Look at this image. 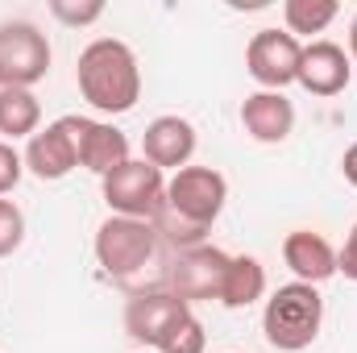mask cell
Returning <instances> with one entry per match:
<instances>
[{"mask_svg": "<svg viewBox=\"0 0 357 353\" xmlns=\"http://www.w3.org/2000/svg\"><path fill=\"white\" fill-rule=\"evenodd\" d=\"M146 353H150V350H146Z\"/></svg>", "mask_w": 357, "mask_h": 353, "instance_id": "obj_26", "label": "cell"}, {"mask_svg": "<svg viewBox=\"0 0 357 353\" xmlns=\"http://www.w3.org/2000/svg\"><path fill=\"white\" fill-rule=\"evenodd\" d=\"M121 163H129V137L112 121L79 117V167L91 175H112Z\"/></svg>", "mask_w": 357, "mask_h": 353, "instance_id": "obj_15", "label": "cell"}, {"mask_svg": "<svg viewBox=\"0 0 357 353\" xmlns=\"http://www.w3.org/2000/svg\"><path fill=\"white\" fill-rule=\"evenodd\" d=\"M299 59L303 42L291 38L287 29H258L245 46V71L262 84V91H282L299 80Z\"/></svg>", "mask_w": 357, "mask_h": 353, "instance_id": "obj_8", "label": "cell"}, {"mask_svg": "<svg viewBox=\"0 0 357 353\" xmlns=\"http://www.w3.org/2000/svg\"><path fill=\"white\" fill-rule=\"evenodd\" d=\"M42 129V104L29 88H0V133L4 137H33Z\"/></svg>", "mask_w": 357, "mask_h": 353, "instance_id": "obj_17", "label": "cell"}, {"mask_svg": "<svg viewBox=\"0 0 357 353\" xmlns=\"http://www.w3.org/2000/svg\"><path fill=\"white\" fill-rule=\"evenodd\" d=\"M225 200H229V183L220 171L183 167L167 179V200H162V212L154 216V229L175 250H195L204 246L208 229L225 212Z\"/></svg>", "mask_w": 357, "mask_h": 353, "instance_id": "obj_1", "label": "cell"}, {"mask_svg": "<svg viewBox=\"0 0 357 353\" xmlns=\"http://www.w3.org/2000/svg\"><path fill=\"white\" fill-rule=\"evenodd\" d=\"M21 175H25V158L8 142H0V195H8L21 183Z\"/></svg>", "mask_w": 357, "mask_h": 353, "instance_id": "obj_22", "label": "cell"}, {"mask_svg": "<svg viewBox=\"0 0 357 353\" xmlns=\"http://www.w3.org/2000/svg\"><path fill=\"white\" fill-rule=\"evenodd\" d=\"M241 129L262 146H278L295 133V104L282 91H254L241 104Z\"/></svg>", "mask_w": 357, "mask_h": 353, "instance_id": "obj_13", "label": "cell"}, {"mask_svg": "<svg viewBox=\"0 0 357 353\" xmlns=\"http://www.w3.org/2000/svg\"><path fill=\"white\" fill-rule=\"evenodd\" d=\"M50 71V42L29 21L0 25V88H33Z\"/></svg>", "mask_w": 357, "mask_h": 353, "instance_id": "obj_6", "label": "cell"}, {"mask_svg": "<svg viewBox=\"0 0 357 353\" xmlns=\"http://www.w3.org/2000/svg\"><path fill=\"white\" fill-rule=\"evenodd\" d=\"M349 75H354V59L337 46V42H312L303 46V59H299V88L312 91V96H341L349 88Z\"/></svg>", "mask_w": 357, "mask_h": 353, "instance_id": "obj_11", "label": "cell"}, {"mask_svg": "<svg viewBox=\"0 0 357 353\" xmlns=\"http://www.w3.org/2000/svg\"><path fill=\"white\" fill-rule=\"evenodd\" d=\"M225 250L216 246H195V250H178L175 266H171V295H178L183 303H195V299H220V283H225V270H229Z\"/></svg>", "mask_w": 357, "mask_h": 353, "instance_id": "obj_9", "label": "cell"}, {"mask_svg": "<svg viewBox=\"0 0 357 353\" xmlns=\"http://www.w3.org/2000/svg\"><path fill=\"white\" fill-rule=\"evenodd\" d=\"M25 171L42 183H59L79 167V117H59L25 142Z\"/></svg>", "mask_w": 357, "mask_h": 353, "instance_id": "obj_7", "label": "cell"}, {"mask_svg": "<svg viewBox=\"0 0 357 353\" xmlns=\"http://www.w3.org/2000/svg\"><path fill=\"white\" fill-rule=\"evenodd\" d=\"M337 270H341L345 278H354V283H357V225L349 229V237H345V250L337 254Z\"/></svg>", "mask_w": 357, "mask_h": 353, "instance_id": "obj_23", "label": "cell"}, {"mask_svg": "<svg viewBox=\"0 0 357 353\" xmlns=\"http://www.w3.org/2000/svg\"><path fill=\"white\" fill-rule=\"evenodd\" d=\"M320 324H324V299L312 283L278 287L262 308V333H266L270 350L278 353H299L316 345Z\"/></svg>", "mask_w": 357, "mask_h": 353, "instance_id": "obj_3", "label": "cell"}, {"mask_svg": "<svg viewBox=\"0 0 357 353\" xmlns=\"http://www.w3.org/2000/svg\"><path fill=\"white\" fill-rule=\"evenodd\" d=\"M349 59L357 63V17L349 21Z\"/></svg>", "mask_w": 357, "mask_h": 353, "instance_id": "obj_25", "label": "cell"}, {"mask_svg": "<svg viewBox=\"0 0 357 353\" xmlns=\"http://www.w3.org/2000/svg\"><path fill=\"white\" fill-rule=\"evenodd\" d=\"M195 154V125L187 117H154L142 133V158L158 171H183Z\"/></svg>", "mask_w": 357, "mask_h": 353, "instance_id": "obj_10", "label": "cell"}, {"mask_svg": "<svg viewBox=\"0 0 357 353\" xmlns=\"http://www.w3.org/2000/svg\"><path fill=\"white\" fill-rule=\"evenodd\" d=\"M187 308H191V303H183L171 291H142V295H133V299L125 303V333H129L137 345L154 350V345L162 341V333L171 329V320L183 316Z\"/></svg>", "mask_w": 357, "mask_h": 353, "instance_id": "obj_12", "label": "cell"}, {"mask_svg": "<svg viewBox=\"0 0 357 353\" xmlns=\"http://www.w3.org/2000/svg\"><path fill=\"white\" fill-rule=\"evenodd\" d=\"M50 13L63 25H91L104 17V4H67V0H50Z\"/></svg>", "mask_w": 357, "mask_h": 353, "instance_id": "obj_21", "label": "cell"}, {"mask_svg": "<svg viewBox=\"0 0 357 353\" xmlns=\"http://www.w3.org/2000/svg\"><path fill=\"white\" fill-rule=\"evenodd\" d=\"M158 250V229L150 220H129V216H108L96 229V262L104 266L108 278L125 283L137 270H146V262Z\"/></svg>", "mask_w": 357, "mask_h": 353, "instance_id": "obj_5", "label": "cell"}, {"mask_svg": "<svg viewBox=\"0 0 357 353\" xmlns=\"http://www.w3.org/2000/svg\"><path fill=\"white\" fill-rule=\"evenodd\" d=\"M266 295V266L258 262L254 254H233L229 270H225V283H220V303L225 308H250Z\"/></svg>", "mask_w": 357, "mask_h": 353, "instance_id": "obj_16", "label": "cell"}, {"mask_svg": "<svg viewBox=\"0 0 357 353\" xmlns=\"http://www.w3.org/2000/svg\"><path fill=\"white\" fill-rule=\"evenodd\" d=\"M204 350H208V333H204V324H199V316L191 308L171 320V329L154 345V353H204Z\"/></svg>", "mask_w": 357, "mask_h": 353, "instance_id": "obj_19", "label": "cell"}, {"mask_svg": "<svg viewBox=\"0 0 357 353\" xmlns=\"http://www.w3.org/2000/svg\"><path fill=\"white\" fill-rule=\"evenodd\" d=\"M25 241V212L13 200H0V258L17 254Z\"/></svg>", "mask_w": 357, "mask_h": 353, "instance_id": "obj_20", "label": "cell"}, {"mask_svg": "<svg viewBox=\"0 0 357 353\" xmlns=\"http://www.w3.org/2000/svg\"><path fill=\"white\" fill-rule=\"evenodd\" d=\"M100 191H104V204L112 208V216L154 225V216L162 212V200H167V171H158L146 158H129L112 175L100 179Z\"/></svg>", "mask_w": 357, "mask_h": 353, "instance_id": "obj_4", "label": "cell"}, {"mask_svg": "<svg viewBox=\"0 0 357 353\" xmlns=\"http://www.w3.org/2000/svg\"><path fill=\"white\" fill-rule=\"evenodd\" d=\"M341 171H345V179H349V183L357 187V142L349 146V150H345V158H341Z\"/></svg>", "mask_w": 357, "mask_h": 353, "instance_id": "obj_24", "label": "cell"}, {"mask_svg": "<svg viewBox=\"0 0 357 353\" xmlns=\"http://www.w3.org/2000/svg\"><path fill=\"white\" fill-rule=\"evenodd\" d=\"M337 0H287L282 4V21H287V33L299 38V33H324L333 21H337Z\"/></svg>", "mask_w": 357, "mask_h": 353, "instance_id": "obj_18", "label": "cell"}, {"mask_svg": "<svg viewBox=\"0 0 357 353\" xmlns=\"http://www.w3.org/2000/svg\"><path fill=\"white\" fill-rule=\"evenodd\" d=\"M282 262L291 266L295 283L320 287V283H328L337 274V250L328 246V237H320L312 229H295L282 241Z\"/></svg>", "mask_w": 357, "mask_h": 353, "instance_id": "obj_14", "label": "cell"}, {"mask_svg": "<svg viewBox=\"0 0 357 353\" xmlns=\"http://www.w3.org/2000/svg\"><path fill=\"white\" fill-rule=\"evenodd\" d=\"M75 84H79V96L88 100L96 112H104V117L133 112V104L142 100L137 54L121 38H96V42H88L79 50Z\"/></svg>", "mask_w": 357, "mask_h": 353, "instance_id": "obj_2", "label": "cell"}]
</instances>
